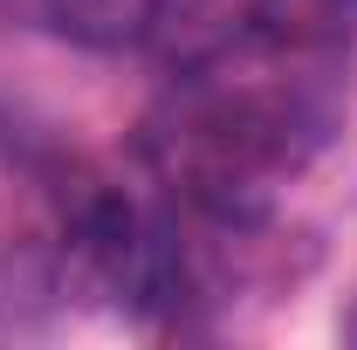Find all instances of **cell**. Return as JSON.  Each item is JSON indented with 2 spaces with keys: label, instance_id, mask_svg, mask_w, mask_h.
<instances>
[{
  "label": "cell",
  "instance_id": "3957f363",
  "mask_svg": "<svg viewBox=\"0 0 357 350\" xmlns=\"http://www.w3.org/2000/svg\"><path fill=\"white\" fill-rule=\"evenodd\" d=\"M351 337H357V316H351Z\"/></svg>",
  "mask_w": 357,
  "mask_h": 350
},
{
  "label": "cell",
  "instance_id": "6da1fadb",
  "mask_svg": "<svg viewBox=\"0 0 357 350\" xmlns=\"http://www.w3.org/2000/svg\"><path fill=\"white\" fill-rule=\"evenodd\" d=\"M323 14V0L255 14L213 62L178 76L151 124V158L192 206L220 220L255 213L337 131V55L316 35Z\"/></svg>",
  "mask_w": 357,
  "mask_h": 350
},
{
  "label": "cell",
  "instance_id": "7a4b0ae2",
  "mask_svg": "<svg viewBox=\"0 0 357 350\" xmlns=\"http://www.w3.org/2000/svg\"><path fill=\"white\" fill-rule=\"evenodd\" d=\"M199 0H48V21L83 48H144L172 35Z\"/></svg>",
  "mask_w": 357,
  "mask_h": 350
}]
</instances>
